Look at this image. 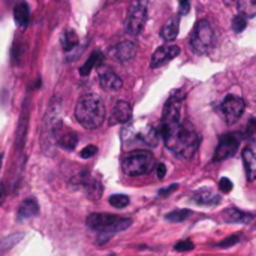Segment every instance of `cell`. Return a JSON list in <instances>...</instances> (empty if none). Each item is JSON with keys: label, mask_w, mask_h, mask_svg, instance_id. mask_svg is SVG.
<instances>
[{"label": "cell", "mask_w": 256, "mask_h": 256, "mask_svg": "<svg viewBox=\"0 0 256 256\" xmlns=\"http://www.w3.org/2000/svg\"><path fill=\"white\" fill-rule=\"evenodd\" d=\"M156 134L159 140L165 142L166 148L180 159H190L198 152L201 138L198 132L192 126L183 123V120L177 123L160 122Z\"/></svg>", "instance_id": "obj_1"}, {"label": "cell", "mask_w": 256, "mask_h": 256, "mask_svg": "<svg viewBox=\"0 0 256 256\" xmlns=\"http://www.w3.org/2000/svg\"><path fill=\"white\" fill-rule=\"evenodd\" d=\"M24 237L22 232H18V234H12V236H8L6 238H2L0 240V256L6 252H9L15 244H18L21 242V238Z\"/></svg>", "instance_id": "obj_24"}, {"label": "cell", "mask_w": 256, "mask_h": 256, "mask_svg": "<svg viewBox=\"0 0 256 256\" xmlns=\"http://www.w3.org/2000/svg\"><path fill=\"white\" fill-rule=\"evenodd\" d=\"M246 110V100L236 94H226L219 105V111L226 120V123H236Z\"/></svg>", "instance_id": "obj_8"}, {"label": "cell", "mask_w": 256, "mask_h": 256, "mask_svg": "<svg viewBox=\"0 0 256 256\" xmlns=\"http://www.w3.org/2000/svg\"><path fill=\"white\" fill-rule=\"evenodd\" d=\"M243 165H244V172L249 182H254L256 177V159L252 148H244L243 152Z\"/></svg>", "instance_id": "obj_22"}, {"label": "cell", "mask_w": 256, "mask_h": 256, "mask_svg": "<svg viewBox=\"0 0 256 256\" xmlns=\"http://www.w3.org/2000/svg\"><path fill=\"white\" fill-rule=\"evenodd\" d=\"M132 120V105L126 100H118L116 102L111 117H110V124H128Z\"/></svg>", "instance_id": "obj_14"}, {"label": "cell", "mask_w": 256, "mask_h": 256, "mask_svg": "<svg viewBox=\"0 0 256 256\" xmlns=\"http://www.w3.org/2000/svg\"><path fill=\"white\" fill-rule=\"evenodd\" d=\"M214 42V32L208 20H200L190 34V48L196 54H206Z\"/></svg>", "instance_id": "obj_6"}, {"label": "cell", "mask_w": 256, "mask_h": 256, "mask_svg": "<svg viewBox=\"0 0 256 256\" xmlns=\"http://www.w3.org/2000/svg\"><path fill=\"white\" fill-rule=\"evenodd\" d=\"M99 84L105 92H117L122 88L123 81L110 69H99Z\"/></svg>", "instance_id": "obj_16"}, {"label": "cell", "mask_w": 256, "mask_h": 256, "mask_svg": "<svg viewBox=\"0 0 256 256\" xmlns=\"http://www.w3.org/2000/svg\"><path fill=\"white\" fill-rule=\"evenodd\" d=\"M39 213V206L36 202V200L28 198L26 201H22V204L18 208V219L24 220V219H30L33 216H36Z\"/></svg>", "instance_id": "obj_21"}, {"label": "cell", "mask_w": 256, "mask_h": 256, "mask_svg": "<svg viewBox=\"0 0 256 256\" xmlns=\"http://www.w3.org/2000/svg\"><path fill=\"white\" fill-rule=\"evenodd\" d=\"M178 189V184L176 183V184H171V186H168V188H165V189H160L159 190V196H166V195H170L171 192H174V190H177Z\"/></svg>", "instance_id": "obj_35"}, {"label": "cell", "mask_w": 256, "mask_h": 256, "mask_svg": "<svg viewBox=\"0 0 256 256\" xmlns=\"http://www.w3.org/2000/svg\"><path fill=\"white\" fill-rule=\"evenodd\" d=\"M129 202H130V200H129V196H126V195H112V196H110V204H111L114 208H118V210L128 207Z\"/></svg>", "instance_id": "obj_28"}, {"label": "cell", "mask_w": 256, "mask_h": 256, "mask_svg": "<svg viewBox=\"0 0 256 256\" xmlns=\"http://www.w3.org/2000/svg\"><path fill=\"white\" fill-rule=\"evenodd\" d=\"M148 3L147 2H134L129 6L128 18H126V32L132 36H138L147 21Z\"/></svg>", "instance_id": "obj_7"}, {"label": "cell", "mask_w": 256, "mask_h": 256, "mask_svg": "<svg viewBox=\"0 0 256 256\" xmlns=\"http://www.w3.org/2000/svg\"><path fill=\"white\" fill-rule=\"evenodd\" d=\"M238 146H240V140L236 134H225L219 138V144L216 147V152H214V158L213 160L214 162H220V160H225L231 156H234L238 150Z\"/></svg>", "instance_id": "obj_10"}, {"label": "cell", "mask_w": 256, "mask_h": 256, "mask_svg": "<svg viewBox=\"0 0 256 256\" xmlns=\"http://www.w3.org/2000/svg\"><path fill=\"white\" fill-rule=\"evenodd\" d=\"M237 8H238V12L240 15H243L246 20L248 18H252L255 16L256 14V3L252 0H242L237 3Z\"/></svg>", "instance_id": "obj_26"}, {"label": "cell", "mask_w": 256, "mask_h": 256, "mask_svg": "<svg viewBox=\"0 0 256 256\" xmlns=\"http://www.w3.org/2000/svg\"><path fill=\"white\" fill-rule=\"evenodd\" d=\"M194 248H195V244L190 240H180L174 246V250L176 252H190V250H194Z\"/></svg>", "instance_id": "obj_30"}, {"label": "cell", "mask_w": 256, "mask_h": 256, "mask_svg": "<svg viewBox=\"0 0 256 256\" xmlns=\"http://www.w3.org/2000/svg\"><path fill=\"white\" fill-rule=\"evenodd\" d=\"M165 176H166V165L165 164H159L158 165V178H165Z\"/></svg>", "instance_id": "obj_36"}, {"label": "cell", "mask_w": 256, "mask_h": 256, "mask_svg": "<svg viewBox=\"0 0 256 256\" xmlns=\"http://www.w3.org/2000/svg\"><path fill=\"white\" fill-rule=\"evenodd\" d=\"M78 45V36L74 30H64L62 34V46L64 51H70Z\"/></svg>", "instance_id": "obj_25"}, {"label": "cell", "mask_w": 256, "mask_h": 256, "mask_svg": "<svg viewBox=\"0 0 256 256\" xmlns=\"http://www.w3.org/2000/svg\"><path fill=\"white\" fill-rule=\"evenodd\" d=\"M246 27H248V20H246L243 15L237 14V15L232 18V30H234L236 33H242Z\"/></svg>", "instance_id": "obj_29"}, {"label": "cell", "mask_w": 256, "mask_h": 256, "mask_svg": "<svg viewBox=\"0 0 256 256\" xmlns=\"http://www.w3.org/2000/svg\"><path fill=\"white\" fill-rule=\"evenodd\" d=\"M3 158H4V154L0 153V171H2V165H3Z\"/></svg>", "instance_id": "obj_37"}, {"label": "cell", "mask_w": 256, "mask_h": 256, "mask_svg": "<svg viewBox=\"0 0 256 256\" xmlns=\"http://www.w3.org/2000/svg\"><path fill=\"white\" fill-rule=\"evenodd\" d=\"M178 54H180V46L178 45H162L153 52L150 66L153 69H158V68L166 64L168 62H171L172 58H176Z\"/></svg>", "instance_id": "obj_12"}, {"label": "cell", "mask_w": 256, "mask_h": 256, "mask_svg": "<svg viewBox=\"0 0 256 256\" xmlns=\"http://www.w3.org/2000/svg\"><path fill=\"white\" fill-rule=\"evenodd\" d=\"M96 153H98V147L90 144V146H86V147L80 152V156H81L82 159H90V158H93Z\"/></svg>", "instance_id": "obj_31"}, {"label": "cell", "mask_w": 256, "mask_h": 256, "mask_svg": "<svg viewBox=\"0 0 256 256\" xmlns=\"http://www.w3.org/2000/svg\"><path fill=\"white\" fill-rule=\"evenodd\" d=\"M86 225L88 230L100 234L99 240L102 238V244H104L108 242V238L112 234H117L130 228L132 219L116 216V214H108V213H93L87 218Z\"/></svg>", "instance_id": "obj_3"}, {"label": "cell", "mask_w": 256, "mask_h": 256, "mask_svg": "<svg viewBox=\"0 0 256 256\" xmlns=\"http://www.w3.org/2000/svg\"><path fill=\"white\" fill-rule=\"evenodd\" d=\"M111 56L120 63H128L135 58L136 45L132 40H123V42L117 44L114 48H111Z\"/></svg>", "instance_id": "obj_15"}, {"label": "cell", "mask_w": 256, "mask_h": 256, "mask_svg": "<svg viewBox=\"0 0 256 256\" xmlns=\"http://www.w3.org/2000/svg\"><path fill=\"white\" fill-rule=\"evenodd\" d=\"M192 198L200 206H216L220 201V196L216 192H213L212 189H207V188L206 189L195 190V194H194Z\"/></svg>", "instance_id": "obj_17"}, {"label": "cell", "mask_w": 256, "mask_h": 256, "mask_svg": "<svg viewBox=\"0 0 256 256\" xmlns=\"http://www.w3.org/2000/svg\"><path fill=\"white\" fill-rule=\"evenodd\" d=\"M122 141L124 147L146 146L153 148L159 144V136L153 124L141 118L124 126V129L122 130Z\"/></svg>", "instance_id": "obj_4"}, {"label": "cell", "mask_w": 256, "mask_h": 256, "mask_svg": "<svg viewBox=\"0 0 256 256\" xmlns=\"http://www.w3.org/2000/svg\"><path fill=\"white\" fill-rule=\"evenodd\" d=\"M240 242V237L238 236H231V237H226L224 242H220L218 244V248H230V246H234Z\"/></svg>", "instance_id": "obj_33"}, {"label": "cell", "mask_w": 256, "mask_h": 256, "mask_svg": "<svg viewBox=\"0 0 256 256\" xmlns=\"http://www.w3.org/2000/svg\"><path fill=\"white\" fill-rule=\"evenodd\" d=\"M76 122L87 130L100 128L105 120V105L98 94H84L78 99L75 106Z\"/></svg>", "instance_id": "obj_2"}, {"label": "cell", "mask_w": 256, "mask_h": 256, "mask_svg": "<svg viewBox=\"0 0 256 256\" xmlns=\"http://www.w3.org/2000/svg\"><path fill=\"white\" fill-rule=\"evenodd\" d=\"M122 170L129 177L147 176L154 170V158L147 150H134L124 156L122 162Z\"/></svg>", "instance_id": "obj_5"}, {"label": "cell", "mask_w": 256, "mask_h": 256, "mask_svg": "<svg viewBox=\"0 0 256 256\" xmlns=\"http://www.w3.org/2000/svg\"><path fill=\"white\" fill-rule=\"evenodd\" d=\"M190 214H192L190 210H188V208H180V210H174V212L168 213V214L165 216V220L172 222V224H178V222L186 220Z\"/></svg>", "instance_id": "obj_27"}, {"label": "cell", "mask_w": 256, "mask_h": 256, "mask_svg": "<svg viewBox=\"0 0 256 256\" xmlns=\"http://www.w3.org/2000/svg\"><path fill=\"white\" fill-rule=\"evenodd\" d=\"M102 60H104V54H102L99 50H94V51L90 54L88 60L80 68V75H81V76H88L90 72H92L99 63H102Z\"/></svg>", "instance_id": "obj_23"}, {"label": "cell", "mask_w": 256, "mask_h": 256, "mask_svg": "<svg viewBox=\"0 0 256 256\" xmlns=\"http://www.w3.org/2000/svg\"><path fill=\"white\" fill-rule=\"evenodd\" d=\"M232 188H234V184H232V182H231L230 178L222 177V178L219 180V189H220V192H224V194H230V192L232 190Z\"/></svg>", "instance_id": "obj_32"}, {"label": "cell", "mask_w": 256, "mask_h": 256, "mask_svg": "<svg viewBox=\"0 0 256 256\" xmlns=\"http://www.w3.org/2000/svg\"><path fill=\"white\" fill-rule=\"evenodd\" d=\"M224 219L228 224H249L254 220V214L244 213L238 208H228L224 212Z\"/></svg>", "instance_id": "obj_19"}, {"label": "cell", "mask_w": 256, "mask_h": 256, "mask_svg": "<svg viewBox=\"0 0 256 256\" xmlns=\"http://www.w3.org/2000/svg\"><path fill=\"white\" fill-rule=\"evenodd\" d=\"M183 100L184 96L180 94V92H176L174 94H171V98L166 100L165 106H164V114H162V120L164 123H177L183 120Z\"/></svg>", "instance_id": "obj_9"}, {"label": "cell", "mask_w": 256, "mask_h": 256, "mask_svg": "<svg viewBox=\"0 0 256 256\" xmlns=\"http://www.w3.org/2000/svg\"><path fill=\"white\" fill-rule=\"evenodd\" d=\"M75 183H76V188H82L84 190H86V195L90 198V200H99L100 196H102V190H104V188H102V184H100V180H98V178H94V177H92L88 172H86V171H82V172H80L78 174V177L75 178Z\"/></svg>", "instance_id": "obj_11"}, {"label": "cell", "mask_w": 256, "mask_h": 256, "mask_svg": "<svg viewBox=\"0 0 256 256\" xmlns=\"http://www.w3.org/2000/svg\"><path fill=\"white\" fill-rule=\"evenodd\" d=\"M189 10H190V3L182 0V2L178 3V14H180V15H186Z\"/></svg>", "instance_id": "obj_34"}, {"label": "cell", "mask_w": 256, "mask_h": 256, "mask_svg": "<svg viewBox=\"0 0 256 256\" xmlns=\"http://www.w3.org/2000/svg\"><path fill=\"white\" fill-rule=\"evenodd\" d=\"M52 134H54L57 142L63 148H66V150H74L75 148V146L78 142V135L72 129H69L66 126H63L62 123H58L57 126L52 128Z\"/></svg>", "instance_id": "obj_13"}, {"label": "cell", "mask_w": 256, "mask_h": 256, "mask_svg": "<svg viewBox=\"0 0 256 256\" xmlns=\"http://www.w3.org/2000/svg\"><path fill=\"white\" fill-rule=\"evenodd\" d=\"M178 30H180V18L178 16H172L166 21V24L162 27L160 30V38L165 42H172L177 36H178Z\"/></svg>", "instance_id": "obj_18"}, {"label": "cell", "mask_w": 256, "mask_h": 256, "mask_svg": "<svg viewBox=\"0 0 256 256\" xmlns=\"http://www.w3.org/2000/svg\"><path fill=\"white\" fill-rule=\"evenodd\" d=\"M14 20L18 24V27H21V28L27 27V24L30 21V8L26 2H21L14 6Z\"/></svg>", "instance_id": "obj_20"}]
</instances>
